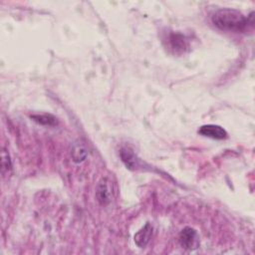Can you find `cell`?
<instances>
[{"instance_id": "3957f363", "label": "cell", "mask_w": 255, "mask_h": 255, "mask_svg": "<svg viewBox=\"0 0 255 255\" xmlns=\"http://www.w3.org/2000/svg\"><path fill=\"white\" fill-rule=\"evenodd\" d=\"M197 132L203 136L210 137L213 139H225L228 134L227 131L220 126L217 125H204L201 126Z\"/></svg>"}, {"instance_id": "8992f818", "label": "cell", "mask_w": 255, "mask_h": 255, "mask_svg": "<svg viewBox=\"0 0 255 255\" xmlns=\"http://www.w3.org/2000/svg\"><path fill=\"white\" fill-rule=\"evenodd\" d=\"M120 156L122 158V161L125 163L127 168L134 170L140 167V161L135 156V154L128 147H124L120 151Z\"/></svg>"}, {"instance_id": "9c48e42d", "label": "cell", "mask_w": 255, "mask_h": 255, "mask_svg": "<svg viewBox=\"0 0 255 255\" xmlns=\"http://www.w3.org/2000/svg\"><path fill=\"white\" fill-rule=\"evenodd\" d=\"M31 119L35 121L36 123L42 125V126H48V127H55L58 124L57 118L51 114H42V115H33L31 116Z\"/></svg>"}, {"instance_id": "52a82bcc", "label": "cell", "mask_w": 255, "mask_h": 255, "mask_svg": "<svg viewBox=\"0 0 255 255\" xmlns=\"http://www.w3.org/2000/svg\"><path fill=\"white\" fill-rule=\"evenodd\" d=\"M152 235V227L149 223H146L140 230H138L135 234H134V243L136 244L137 247L139 248H144Z\"/></svg>"}, {"instance_id": "6da1fadb", "label": "cell", "mask_w": 255, "mask_h": 255, "mask_svg": "<svg viewBox=\"0 0 255 255\" xmlns=\"http://www.w3.org/2000/svg\"><path fill=\"white\" fill-rule=\"evenodd\" d=\"M211 21L220 30L239 33L246 31L253 25V13L246 16L236 9L222 8L212 14Z\"/></svg>"}, {"instance_id": "5b68a950", "label": "cell", "mask_w": 255, "mask_h": 255, "mask_svg": "<svg viewBox=\"0 0 255 255\" xmlns=\"http://www.w3.org/2000/svg\"><path fill=\"white\" fill-rule=\"evenodd\" d=\"M167 41L169 43V49H172L174 53H184L185 49L188 48L187 40L183 35L179 33H171L167 37Z\"/></svg>"}, {"instance_id": "7a4b0ae2", "label": "cell", "mask_w": 255, "mask_h": 255, "mask_svg": "<svg viewBox=\"0 0 255 255\" xmlns=\"http://www.w3.org/2000/svg\"><path fill=\"white\" fill-rule=\"evenodd\" d=\"M179 242L186 250H195L199 247L200 240L197 231L192 227H184L179 234Z\"/></svg>"}, {"instance_id": "30bf717a", "label": "cell", "mask_w": 255, "mask_h": 255, "mask_svg": "<svg viewBox=\"0 0 255 255\" xmlns=\"http://www.w3.org/2000/svg\"><path fill=\"white\" fill-rule=\"evenodd\" d=\"M11 169H12V163H11L10 155L5 148H2V151H1V173H2L3 177H8V175L11 173Z\"/></svg>"}, {"instance_id": "ba28073f", "label": "cell", "mask_w": 255, "mask_h": 255, "mask_svg": "<svg viewBox=\"0 0 255 255\" xmlns=\"http://www.w3.org/2000/svg\"><path fill=\"white\" fill-rule=\"evenodd\" d=\"M87 155H88V151L84 145H82L81 143H75L73 145L71 150V156L73 161L77 163L83 162L87 158Z\"/></svg>"}, {"instance_id": "277c9868", "label": "cell", "mask_w": 255, "mask_h": 255, "mask_svg": "<svg viewBox=\"0 0 255 255\" xmlns=\"http://www.w3.org/2000/svg\"><path fill=\"white\" fill-rule=\"evenodd\" d=\"M96 196L101 205H107L111 202L112 187L107 178H103L97 185Z\"/></svg>"}]
</instances>
